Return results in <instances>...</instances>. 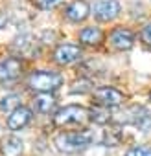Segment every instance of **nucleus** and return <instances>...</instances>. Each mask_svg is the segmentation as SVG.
<instances>
[{
    "label": "nucleus",
    "instance_id": "4468645a",
    "mask_svg": "<svg viewBox=\"0 0 151 156\" xmlns=\"http://www.w3.org/2000/svg\"><path fill=\"white\" fill-rule=\"evenodd\" d=\"M103 39V31L100 28H94V26H89V28H83L79 31V41L87 46H98Z\"/></svg>",
    "mask_w": 151,
    "mask_h": 156
},
{
    "label": "nucleus",
    "instance_id": "7ed1b4c3",
    "mask_svg": "<svg viewBox=\"0 0 151 156\" xmlns=\"http://www.w3.org/2000/svg\"><path fill=\"white\" fill-rule=\"evenodd\" d=\"M89 119V110L78 105H68L64 108H59L53 116V125L57 127H68V125H83Z\"/></svg>",
    "mask_w": 151,
    "mask_h": 156
},
{
    "label": "nucleus",
    "instance_id": "f8f14e48",
    "mask_svg": "<svg viewBox=\"0 0 151 156\" xmlns=\"http://www.w3.org/2000/svg\"><path fill=\"white\" fill-rule=\"evenodd\" d=\"M64 15H66V19L70 22H83L90 15V6L85 2V0H76V2H72L66 8Z\"/></svg>",
    "mask_w": 151,
    "mask_h": 156
},
{
    "label": "nucleus",
    "instance_id": "6e6552de",
    "mask_svg": "<svg viewBox=\"0 0 151 156\" xmlns=\"http://www.w3.org/2000/svg\"><path fill=\"white\" fill-rule=\"evenodd\" d=\"M81 59V48L76 44H59L53 51V61L57 64H72Z\"/></svg>",
    "mask_w": 151,
    "mask_h": 156
},
{
    "label": "nucleus",
    "instance_id": "20e7f679",
    "mask_svg": "<svg viewBox=\"0 0 151 156\" xmlns=\"http://www.w3.org/2000/svg\"><path fill=\"white\" fill-rule=\"evenodd\" d=\"M94 99L100 107L112 108V107H118L123 103V94L112 87H101L94 92Z\"/></svg>",
    "mask_w": 151,
    "mask_h": 156
},
{
    "label": "nucleus",
    "instance_id": "0eeeda50",
    "mask_svg": "<svg viewBox=\"0 0 151 156\" xmlns=\"http://www.w3.org/2000/svg\"><path fill=\"white\" fill-rule=\"evenodd\" d=\"M109 42H111L112 48H116V50H120V51H127V50H131L133 44H134V35H133V31L127 30V28H116V30L111 31Z\"/></svg>",
    "mask_w": 151,
    "mask_h": 156
},
{
    "label": "nucleus",
    "instance_id": "412c9836",
    "mask_svg": "<svg viewBox=\"0 0 151 156\" xmlns=\"http://www.w3.org/2000/svg\"><path fill=\"white\" fill-rule=\"evenodd\" d=\"M123 156H151V149L149 147H133Z\"/></svg>",
    "mask_w": 151,
    "mask_h": 156
},
{
    "label": "nucleus",
    "instance_id": "9b49d317",
    "mask_svg": "<svg viewBox=\"0 0 151 156\" xmlns=\"http://www.w3.org/2000/svg\"><path fill=\"white\" fill-rule=\"evenodd\" d=\"M31 121V110L28 108V107H19V108H15L11 114H9V118H8V127L11 129V130H20V129H24L28 123Z\"/></svg>",
    "mask_w": 151,
    "mask_h": 156
},
{
    "label": "nucleus",
    "instance_id": "2eb2a0df",
    "mask_svg": "<svg viewBox=\"0 0 151 156\" xmlns=\"http://www.w3.org/2000/svg\"><path fill=\"white\" fill-rule=\"evenodd\" d=\"M89 119H92V121L98 123V125H107V123L112 119V114H111L109 108L98 105V107L89 108Z\"/></svg>",
    "mask_w": 151,
    "mask_h": 156
},
{
    "label": "nucleus",
    "instance_id": "f03ea898",
    "mask_svg": "<svg viewBox=\"0 0 151 156\" xmlns=\"http://www.w3.org/2000/svg\"><path fill=\"white\" fill-rule=\"evenodd\" d=\"M28 85L31 90L39 92V94H50L53 90H57L63 85V77L57 72H48V70H37L30 75Z\"/></svg>",
    "mask_w": 151,
    "mask_h": 156
},
{
    "label": "nucleus",
    "instance_id": "423d86ee",
    "mask_svg": "<svg viewBox=\"0 0 151 156\" xmlns=\"http://www.w3.org/2000/svg\"><path fill=\"white\" fill-rule=\"evenodd\" d=\"M122 11V6L116 0H101L94 6V17L100 22H111L114 20Z\"/></svg>",
    "mask_w": 151,
    "mask_h": 156
},
{
    "label": "nucleus",
    "instance_id": "aec40b11",
    "mask_svg": "<svg viewBox=\"0 0 151 156\" xmlns=\"http://www.w3.org/2000/svg\"><path fill=\"white\" fill-rule=\"evenodd\" d=\"M89 90H90V81H87V79L76 81V83L72 85V88H70L72 94H85V92H89Z\"/></svg>",
    "mask_w": 151,
    "mask_h": 156
},
{
    "label": "nucleus",
    "instance_id": "5701e85b",
    "mask_svg": "<svg viewBox=\"0 0 151 156\" xmlns=\"http://www.w3.org/2000/svg\"><path fill=\"white\" fill-rule=\"evenodd\" d=\"M4 24H6V19H4V17H0V28H4Z\"/></svg>",
    "mask_w": 151,
    "mask_h": 156
},
{
    "label": "nucleus",
    "instance_id": "f257e3e1",
    "mask_svg": "<svg viewBox=\"0 0 151 156\" xmlns=\"http://www.w3.org/2000/svg\"><path fill=\"white\" fill-rule=\"evenodd\" d=\"M53 143L59 152L76 154V152L85 151L92 143V136L89 132H63V134L55 136Z\"/></svg>",
    "mask_w": 151,
    "mask_h": 156
},
{
    "label": "nucleus",
    "instance_id": "ddd939ff",
    "mask_svg": "<svg viewBox=\"0 0 151 156\" xmlns=\"http://www.w3.org/2000/svg\"><path fill=\"white\" fill-rule=\"evenodd\" d=\"M0 149H2V154L4 156H20L22 154V149H24V143L17 136H8V138L2 140Z\"/></svg>",
    "mask_w": 151,
    "mask_h": 156
},
{
    "label": "nucleus",
    "instance_id": "9d476101",
    "mask_svg": "<svg viewBox=\"0 0 151 156\" xmlns=\"http://www.w3.org/2000/svg\"><path fill=\"white\" fill-rule=\"evenodd\" d=\"M22 72V62L17 57H8L0 61V81H13Z\"/></svg>",
    "mask_w": 151,
    "mask_h": 156
},
{
    "label": "nucleus",
    "instance_id": "dca6fc26",
    "mask_svg": "<svg viewBox=\"0 0 151 156\" xmlns=\"http://www.w3.org/2000/svg\"><path fill=\"white\" fill-rule=\"evenodd\" d=\"M55 108V98L50 94H39L35 98V110L41 114H50Z\"/></svg>",
    "mask_w": 151,
    "mask_h": 156
},
{
    "label": "nucleus",
    "instance_id": "39448f33",
    "mask_svg": "<svg viewBox=\"0 0 151 156\" xmlns=\"http://www.w3.org/2000/svg\"><path fill=\"white\" fill-rule=\"evenodd\" d=\"M125 123H131L134 127H138L142 132H147L151 129V112L145 107H131L125 112Z\"/></svg>",
    "mask_w": 151,
    "mask_h": 156
},
{
    "label": "nucleus",
    "instance_id": "b1692460",
    "mask_svg": "<svg viewBox=\"0 0 151 156\" xmlns=\"http://www.w3.org/2000/svg\"><path fill=\"white\" fill-rule=\"evenodd\" d=\"M149 99H151V98H149Z\"/></svg>",
    "mask_w": 151,
    "mask_h": 156
},
{
    "label": "nucleus",
    "instance_id": "6ab92c4d",
    "mask_svg": "<svg viewBox=\"0 0 151 156\" xmlns=\"http://www.w3.org/2000/svg\"><path fill=\"white\" fill-rule=\"evenodd\" d=\"M64 0H33V4L42 9V11H50V9H55L57 6H61Z\"/></svg>",
    "mask_w": 151,
    "mask_h": 156
},
{
    "label": "nucleus",
    "instance_id": "f3484780",
    "mask_svg": "<svg viewBox=\"0 0 151 156\" xmlns=\"http://www.w3.org/2000/svg\"><path fill=\"white\" fill-rule=\"evenodd\" d=\"M20 96H17V94H9V96H6V98H2L0 99V110L2 112H13L15 108H19L20 107Z\"/></svg>",
    "mask_w": 151,
    "mask_h": 156
},
{
    "label": "nucleus",
    "instance_id": "1a4fd4ad",
    "mask_svg": "<svg viewBox=\"0 0 151 156\" xmlns=\"http://www.w3.org/2000/svg\"><path fill=\"white\" fill-rule=\"evenodd\" d=\"M13 50L19 55L30 57V59H33L39 53V46H37V41H35L33 35H20V37H17L15 42H13Z\"/></svg>",
    "mask_w": 151,
    "mask_h": 156
},
{
    "label": "nucleus",
    "instance_id": "a211bd4d",
    "mask_svg": "<svg viewBox=\"0 0 151 156\" xmlns=\"http://www.w3.org/2000/svg\"><path fill=\"white\" fill-rule=\"evenodd\" d=\"M123 134L120 130V127H114V129H109L103 132V145L105 147H116L120 141H122Z\"/></svg>",
    "mask_w": 151,
    "mask_h": 156
},
{
    "label": "nucleus",
    "instance_id": "4be33fe9",
    "mask_svg": "<svg viewBox=\"0 0 151 156\" xmlns=\"http://www.w3.org/2000/svg\"><path fill=\"white\" fill-rule=\"evenodd\" d=\"M140 39H142V42H144L147 48H151V22H147V24L142 28V31H140Z\"/></svg>",
    "mask_w": 151,
    "mask_h": 156
}]
</instances>
